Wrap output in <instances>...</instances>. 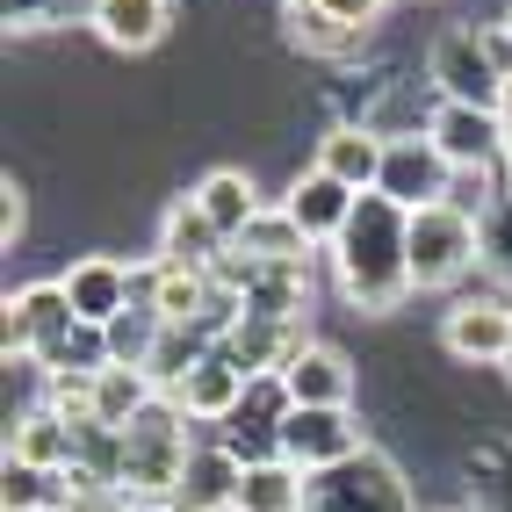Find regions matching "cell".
Instances as JSON below:
<instances>
[{"label": "cell", "mask_w": 512, "mask_h": 512, "mask_svg": "<svg viewBox=\"0 0 512 512\" xmlns=\"http://www.w3.org/2000/svg\"><path fill=\"white\" fill-rule=\"evenodd\" d=\"M325 253L347 303H361V311H397L412 296V210H397L390 195H361L347 231Z\"/></svg>", "instance_id": "cell-1"}, {"label": "cell", "mask_w": 512, "mask_h": 512, "mask_svg": "<svg viewBox=\"0 0 512 512\" xmlns=\"http://www.w3.org/2000/svg\"><path fill=\"white\" fill-rule=\"evenodd\" d=\"M123 448H130L123 455V491L138 505H166L174 484H181V469H188V448H195V440H188V412L159 390L145 412L123 426Z\"/></svg>", "instance_id": "cell-2"}, {"label": "cell", "mask_w": 512, "mask_h": 512, "mask_svg": "<svg viewBox=\"0 0 512 512\" xmlns=\"http://www.w3.org/2000/svg\"><path fill=\"white\" fill-rule=\"evenodd\" d=\"M311 512H419V498L383 448H361L332 469H311Z\"/></svg>", "instance_id": "cell-3"}, {"label": "cell", "mask_w": 512, "mask_h": 512, "mask_svg": "<svg viewBox=\"0 0 512 512\" xmlns=\"http://www.w3.org/2000/svg\"><path fill=\"white\" fill-rule=\"evenodd\" d=\"M476 260H484V231H476V217L448 210V202L412 210V289H448V282L469 275Z\"/></svg>", "instance_id": "cell-4"}, {"label": "cell", "mask_w": 512, "mask_h": 512, "mask_svg": "<svg viewBox=\"0 0 512 512\" xmlns=\"http://www.w3.org/2000/svg\"><path fill=\"white\" fill-rule=\"evenodd\" d=\"M361 448H368V440L354 426V404H289V419H282V462H296L303 476L347 462Z\"/></svg>", "instance_id": "cell-5"}, {"label": "cell", "mask_w": 512, "mask_h": 512, "mask_svg": "<svg viewBox=\"0 0 512 512\" xmlns=\"http://www.w3.org/2000/svg\"><path fill=\"white\" fill-rule=\"evenodd\" d=\"M426 73H433L440 101H469V109H498V94H505V73H498V58L484 51L476 29H448V37H433Z\"/></svg>", "instance_id": "cell-6"}, {"label": "cell", "mask_w": 512, "mask_h": 512, "mask_svg": "<svg viewBox=\"0 0 512 512\" xmlns=\"http://www.w3.org/2000/svg\"><path fill=\"white\" fill-rule=\"evenodd\" d=\"M448 181H455L448 152L419 130V138H390V159H383L375 195H390L397 210H426V202H448Z\"/></svg>", "instance_id": "cell-7"}, {"label": "cell", "mask_w": 512, "mask_h": 512, "mask_svg": "<svg viewBox=\"0 0 512 512\" xmlns=\"http://www.w3.org/2000/svg\"><path fill=\"white\" fill-rule=\"evenodd\" d=\"M426 138L448 152V166H498L512 152V130L498 109H469V101H440L426 116Z\"/></svg>", "instance_id": "cell-8"}, {"label": "cell", "mask_w": 512, "mask_h": 512, "mask_svg": "<svg viewBox=\"0 0 512 512\" xmlns=\"http://www.w3.org/2000/svg\"><path fill=\"white\" fill-rule=\"evenodd\" d=\"M440 347L455 361H476V368H505V347H512V303L505 296H462L448 318H440Z\"/></svg>", "instance_id": "cell-9"}, {"label": "cell", "mask_w": 512, "mask_h": 512, "mask_svg": "<svg viewBox=\"0 0 512 512\" xmlns=\"http://www.w3.org/2000/svg\"><path fill=\"white\" fill-rule=\"evenodd\" d=\"M73 325H80V311H73V296H65V282H29V289H15V296H8V361H15V354L37 361L51 339H65Z\"/></svg>", "instance_id": "cell-10"}, {"label": "cell", "mask_w": 512, "mask_h": 512, "mask_svg": "<svg viewBox=\"0 0 512 512\" xmlns=\"http://www.w3.org/2000/svg\"><path fill=\"white\" fill-rule=\"evenodd\" d=\"M238 484H246V462H238L224 440H195L188 448V469L174 484V512H238Z\"/></svg>", "instance_id": "cell-11"}, {"label": "cell", "mask_w": 512, "mask_h": 512, "mask_svg": "<svg viewBox=\"0 0 512 512\" xmlns=\"http://www.w3.org/2000/svg\"><path fill=\"white\" fill-rule=\"evenodd\" d=\"M58 282H65V296H73L80 325H109L116 311H130V303H138V267H123L116 253L73 260V275H58Z\"/></svg>", "instance_id": "cell-12"}, {"label": "cell", "mask_w": 512, "mask_h": 512, "mask_svg": "<svg viewBox=\"0 0 512 512\" xmlns=\"http://www.w3.org/2000/svg\"><path fill=\"white\" fill-rule=\"evenodd\" d=\"M282 390H289V404H354V368L325 339H303L282 361Z\"/></svg>", "instance_id": "cell-13"}, {"label": "cell", "mask_w": 512, "mask_h": 512, "mask_svg": "<svg viewBox=\"0 0 512 512\" xmlns=\"http://www.w3.org/2000/svg\"><path fill=\"white\" fill-rule=\"evenodd\" d=\"M354 188L347 181H332L325 174V166H311V174H303L296 188H289V202H282V210L303 224V238H311V246H332V238L339 231H347V217H354Z\"/></svg>", "instance_id": "cell-14"}, {"label": "cell", "mask_w": 512, "mask_h": 512, "mask_svg": "<svg viewBox=\"0 0 512 512\" xmlns=\"http://www.w3.org/2000/svg\"><path fill=\"white\" fill-rule=\"evenodd\" d=\"M224 253H231V238L195 210V195H181L174 210H166V224H159V260H166V267H195V275H210Z\"/></svg>", "instance_id": "cell-15"}, {"label": "cell", "mask_w": 512, "mask_h": 512, "mask_svg": "<svg viewBox=\"0 0 512 512\" xmlns=\"http://www.w3.org/2000/svg\"><path fill=\"white\" fill-rule=\"evenodd\" d=\"M383 159H390V138H375V130H361V123H339V130L318 138V166H325L332 181H347L354 195H375Z\"/></svg>", "instance_id": "cell-16"}, {"label": "cell", "mask_w": 512, "mask_h": 512, "mask_svg": "<svg viewBox=\"0 0 512 512\" xmlns=\"http://www.w3.org/2000/svg\"><path fill=\"white\" fill-rule=\"evenodd\" d=\"M246 390H253V375H246V368H231L224 354H210V361H202L181 390H166V397H174L188 419H210V426H224V419L238 412V404H246Z\"/></svg>", "instance_id": "cell-17"}, {"label": "cell", "mask_w": 512, "mask_h": 512, "mask_svg": "<svg viewBox=\"0 0 512 512\" xmlns=\"http://www.w3.org/2000/svg\"><path fill=\"white\" fill-rule=\"evenodd\" d=\"M87 22L109 51H152L166 37V22H174V8L166 0H94Z\"/></svg>", "instance_id": "cell-18"}, {"label": "cell", "mask_w": 512, "mask_h": 512, "mask_svg": "<svg viewBox=\"0 0 512 512\" xmlns=\"http://www.w3.org/2000/svg\"><path fill=\"white\" fill-rule=\"evenodd\" d=\"M195 210H202V217H210V224L231 238V246H238V238H246V224L267 210V202L253 195V181H246V174L217 166V174H202V181H195Z\"/></svg>", "instance_id": "cell-19"}, {"label": "cell", "mask_w": 512, "mask_h": 512, "mask_svg": "<svg viewBox=\"0 0 512 512\" xmlns=\"http://www.w3.org/2000/svg\"><path fill=\"white\" fill-rule=\"evenodd\" d=\"M73 498H80L73 469H37V462H15V455L0 469V505L8 512H65Z\"/></svg>", "instance_id": "cell-20"}, {"label": "cell", "mask_w": 512, "mask_h": 512, "mask_svg": "<svg viewBox=\"0 0 512 512\" xmlns=\"http://www.w3.org/2000/svg\"><path fill=\"white\" fill-rule=\"evenodd\" d=\"M238 512H311V476L296 462H246V484H238Z\"/></svg>", "instance_id": "cell-21"}, {"label": "cell", "mask_w": 512, "mask_h": 512, "mask_svg": "<svg viewBox=\"0 0 512 512\" xmlns=\"http://www.w3.org/2000/svg\"><path fill=\"white\" fill-rule=\"evenodd\" d=\"M311 311V260H275L246 289V318H303Z\"/></svg>", "instance_id": "cell-22"}, {"label": "cell", "mask_w": 512, "mask_h": 512, "mask_svg": "<svg viewBox=\"0 0 512 512\" xmlns=\"http://www.w3.org/2000/svg\"><path fill=\"white\" fill-rule=\"evenodd\" d=\"M8 455L37 462V469H65V462H73V426H65L51 404H37V412H22L8 426Z\"/></svg>", "instance_id": "cell-23"}, {"label": "cell", "mask_w": 512, "mask_h": 512, "mask_svg": "<svg viewBox=\"0 0 512 512\" xmlns=\"http://www.w3.org/2000/svg\"><path fill=\"white\" fill-rule=\"evenodd\" d=\"M152 397H159L152 368H116V361H109V368L94 375V419H101V426H130Z\"/></svg>", "instance_id": "cell-24"}, {"label": "cell", "mask_w": 512, "mask_h": 512, "mask_svg": "<svg viewBox=\"0 0 512 512\" xmlns=\"http://www.w3.org/2000/svg\"><path fill=\"white\" fill-rule=\"evenodd\" d=\"M101 332H109V361H116V368H152V354H159V332H166V318H159L152 303L138 296V303H130V311H116V318L101 325Z\"/></svg>", "instance_id": "cell-25"}, {"label": "cell", "mask_w": 512, "mask_h": 512, "mask_svg": "<svg viewBox=\"0 0 512 512\" xmlns=\"http://www.w3.org/2000/svg\"><path fill=\"white\" fill-rule=\"evenodd\" d=\"M238 253L260 260V267H275V260H311V238H303V224L289 210H260L246 224V238H238Z\"/></svg>", "instance_id": "cell-26"}, {"label": "cell", "mask_w": 512, "mask_h": 512, "mask_svg": "<svg viewBox=\"0 0 512 512\" xmlns=\"http://www.w3.org/2000/svg\"><path fill=\"white\" fill-rule=\"evenodd\" d=\"M354 37H361V29L339 22L332 8H318V0H296V8H289V44H296V51L339 58V51H354Z\"/></svg>", "instance_id": "cell-27"}, {"label": "cell", "mask_w": 512, "mask_h": 512, "mask_svg": "<svg viewBox=\"0 0 512 512\" xmlns=\"http://www.w3.org/2000/svg\"><path fill=\"white\" fill-rule=\"evenodd\" d=\"M37 368L44 375H101V368H109V332H101V325H73L65 339H51V347L37 354Z\"/></svg>", "instance_id": "cell-28"}, {"label": "cell", "mask_w": 512, "mask_h": 512, "mask_svg": "<svg viewBox=\"0 0 512 512\" xmlns=\"http://www.w3.org/2000/svg\"><path fill=\"white\" fill-rule=\"evenodd\" d=\"M498 195H505V188H498V166H455V181H448V210H462V217L484 224Z\"/></svg>", "instance_id": "cell-29"}, {"label": "cell", "mask_w": 512, "mask_h": 512, "mask_svg": "<svg viewBox=\"0 0 512 512\" xmlns=\"http://www.w3.org/2000/svg\"><path fill=\"white\" fill-rule=\"evenodd\" d=\"M94 0H0V22L8 29H51V22H87Z\"/></svg>", "instance_id": "cell-30"}, {"label": "cell", "mask_w": 512, "mask_h": 512, "mask_svg": "<svg viewBox=\"0 0 512 512\" xmlns=\"http://www.w3.org/2000/svg\"><path fill=\"white\" fill-rule=\"evenodd\" d=\"M476 231H484V267L512 282V195H498V202H491V217L476 224Z\"/></svg>", "instance_id": "cell-31"}, {"label": "cell", "mask_w": 512, "mask_h": 512, "mask_svg": "<svg viewBox=\"0 0 512 512\" xmlns=\"http://www.w3.org/2000/svg\"><path fill=\"white\" fill-rule=\"evenodd\" d=\"M65 512H145V505L130 498V491H80V498L65 505Z\"/></svg>", "instance_id": "cell-32"}, {"label": "cell", "mask_w": 512, "mask_h": 512, "mask_svg": "<svg viewBox=\"0 0 512 512\" xmlns=\"http://www.w3.org/2000/svg\"><path fill=\"white\" fill-rule=\"evenodd\" d=\"M318 8H332L339 22H354V29H368L375 15H383V8H390V0H318Z\"/></svg>", "instance_id": "cell-33"}, {"label": "cell", "mask_w": 512, "mask_h": 512, "mask_svg": "<svg viewBox=\"0 0 512 512\" xmlns=\"http://www.w3.org/2000/svg\"><path fill=\"white\" fill-rule=\"evenodd\" d=\"M484 51L498 58V73L512 80V29H505V22H498V29H484Z\"/></svg>", "instance_id": "cell-34"}, {"label": "cell", "mask_w": 512, "mask_h": 512, "mask_svg": "<svg viewBox=\"0 0 512 512\" xmlns=\"http://www.w3.org/2000/svg\"><path fill=\"white\" fill-rule=\"evenodd\" d=\"M498 116H505V130H512V80H505V94H498Z\"/></svg>", "instance_id": "cell-35"}, {"label": "cell", "mask_w": 512, "mask_h": 512, "mask_svg": "<svg viewBox=\"0 0 512 512\" xmlns=\"http://www.w3.org/2000/svg\"><path fill=\"white\" fill-rule=\"evenodd\" d=\"M145 512H174V505H145Z\"/></svg>", "instance_id": "cell-36"}, {"label": "cell", "mask_w": 512, "mask_h": 512, "mask_svg": "<svg viewBox=\"0 0 512 512\" xmlns=\"http://www.w3.org/2000/svg\"><path fill=\"white\" fill-rule=\"evenodd\" d=\"M505 375H512V347H505Z\"/></svg>", "instance_id": "cell-37"}, {"label": "cell", "mask_w": 512, "mask_h": 512, "mask_svg": "<svg viewBox=\"0 0 512 512\" xmlns=\"http://www.w3.org/2000/svg\"><path fill=\"white\" fill-rule=\"evenodd\" d=\"M505 29H512V8H505Z\"/></svg>", "instance_id": "cell-38"}, {"label": "cell", "mask_w": 512, "mask_h": 512, "mask_svg": "<svg viewBox=\"0 0 512 512\" xmlns=\"http://www.w3.org/2000/svg\"><path fill=\"white\" fill-rule=\"evenodd\" d=\"M282 8H296V0H282Z\"/></svg>", "instance_id": "cell-39"}, {"label": "cell", "mask_w": 512, "mask_h": 512, "mask_svg": "<svg viewBox=\"0 0 512 512\" xmlns=\"http://www.w3.org/2000/svg\"><path fill=\"white\" fill-rule=\"evenodd\" d=\"M505 195H512V188H505Z\"/></svg>", "instance_id": "cell-40"}]
</instances>
